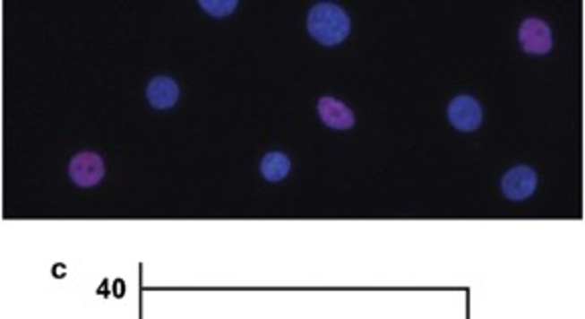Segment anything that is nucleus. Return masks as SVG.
Instances as JSON below:
<instances>
[{
	"label": "nucleus",
	"mask_w": 585,
	"mask_h": 319,
	"mask_svg": "<svg viewBox=\"0 0 585 319\" xmlns=\"http://www.w3.org/2000/svg\"><path fill=\"white\" fill-rule=\"evenodd\" d=\"M307 30L317 43L333 47L346 41L351 30V22L348 13L340 4L319 3L309 11Z\"/></svg>",
	"instance_id": "f257e3e1"
},
{
	"label": "nucleus",
	"mask_w": 585,
	"mask_h": 319,
	"mask_svg": "<svg viewBox=\"0 0 585 319\" xmlns=\"http://www.w3.org/2000/svg\"><path fill=\"white\" fill-rule=\"evenodd\" d=\"M69 177L77 186L91 188L95 185H99L103 177H106V166H103V160L99 154H93V151H79L69 164Z\"/></svg>",
	"instance_id": "f03ea898"
},
{
	"label": "nucleus",
	"mask_w": 585,
	"mask_h": 319,
	"mask_svg": "<svg viewBox=\"0 0 585 319\" xmlns=\"http://www.w3.org/2000/svg\"><path fill=\"white\" fill-rule=\"evenodd\" d=\"M448 122L460 132H475L483 122V108L470 95H459L448 106Z\"/></svg>",
	"instance_id": "7ed1b4c3"
},
{
	"label": "nucleus",
	"mask_w": 585,
	"mask_h": 319,
	"mask_svg": "<svg viewBox=\"0 0 585 319\" xmlns=\"http://www.w3.org/2000/svg\"><path fill=\"white\" fill-rule=\"evenodd\" d=\"M519 41L529 55H547L553 47V35L545 21L525 19L519 29Z\"/></svg>",
	"instance_id": "20e7f679"
},
{
	"label": "nucleus",
	"mask_w": 585,
	"mask_h": 319,
	"mask_svg": "<svg viewBox=\"0 0 585 319\" xmlns=\"http://www.w3.org/2000/svg\"><path fill=\"white\" fill-rule=\"evenodd\" d=\"M501 188L509 201H527L537 188V172L529 166H515L503 177Z\"/></svg>",
	"instance_id": "39448f33"
},
{
	"label": "nucleus",
	"mask_w": 585,
	"mask_h": 319,
	"mask_svg": "<svg viewBox=\"0 0 585 319\" xmlns=\"http://www.w3.org/2000/svg\"><path fill=\"white\" fill-rule=\"evenodd\" d=\"M317 111L322 122L333 127V130H349V127H354L356 124L354 111L343 101L331 98V95H323V98L317 101Z\"/></svg>",
	"instance_id": "423d86ee"
},
{
	"label": "nucleus",
	"mask_w": 585,
	"mask_h": 319,
	"mask_svg": "<svg viewBox=\"0 0 585 319\" xmlns=\"http://www.w3.org/2000/svg\"><path fill=\"white\" fill-rule=\"evenodd\" d=\"M146 95L151 108L170 109L180 98V87L170 77H156L150 82Z\"/></svg>",
	"instance_id": "0eeeda50"
},
{
	"label": "nucleus",
	"mask_w": 585,
	"mask_h": 319,
	"mask_svg": "<svg viewBox=\"0 0 585 319\" xmlns=\"http://www.w3.org/2000/svg\"><path fill=\"white\" fill-rule=\"evenodd\" d=\"M291 170V160L283 151H269L261 160V174L269 182H280Z\"/></svg>",
	"instance_id": "6e6552de"
},
{
	"label": "nucleus",
	"mask_w": 585,
	"mask_h": 319,
	"mask_svg": "<svg viewBox=\"0 0 585 319\" xmlns=\"http://www.w3.org/2000/svg\"><path fill=\"white\" fill-rule=\"evenodd\" d=\"M200 6L208 13L212 14V17H227L232 11L237 9V0H202Z\"/></svg>",
	"instance_id": "1a4fd4ad"
}]
</instances>
